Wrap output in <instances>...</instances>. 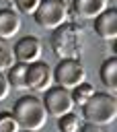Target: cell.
Wrapping results in <instances>:
<instances>
[{"label": "cell", "mask_w": 117, "mask_h": 132, "mask_svg": "<svg viewBox=\"0 0 117 132\" xmlns=\"http://www.w3.org/2000/svg\"><path fill=\"white\" fill-rule=\"evenodd\" d=\"M23 27L21 14L14 8H0V39H12Z\"/></svg>", "instance_id": "30bf717a"}, {"label": "cell", "mask_w": 117, "mask_h": 132, "mask_svg": "<svg viewBox=\"0 0 117 132\" xmlns=\"http://www.w3.org/2000/svg\"><path fill=\"white\" fill-rule=\"evenodd\" d=\"M49 87H53V72L51 66L45 62H33L27 70V89L35 93H45Z\"/></svg>", "instance_id": "ba28073f"}, {"label": "cell", "mask_w": 117, "mask_h": 132, "mask_svg": "<svg viewBox=\"0 0 117 132\" xmlns=\"http://www.w3.org/2000/svg\"><path fill=\"white\" fill-rule=\"evenodd\" d=\"M18 132H31V130H18Z\"/></svg>", "instance_id": "7402d4cb"}, {"label": "cell", "mask_w": 117, "mask_h": 132, "mask_svg": "<svg viewBox=\"0 0 117 132\" xmlns=\"http://www.w3.org/2000/svg\"><path fill=\"white\" fill-rule=\"evenodd\" d=\"M27 70H29V64H21V62H14L6 70V80L10 89H16V91L27 89Z\"/></svg>", "instance_id": "4fadbf2b"}, {"label": "cell", "mask_w": 117, "mask_h": 132, "mask_svg": "<svg viewBox=\"0 0 117 132\" xmlns=\"http://www.w3.org/2000/svg\"><path fill=\"white\" fill-rule=\"evenodd\" d=\"M35 23L47 31H55L64 23H68V4L66 0H41L35 14Z\"/></svg>", "instance_id": "277c9868"}, {"label": "cell", "mask_w": 117, "mask_h": 132, "mask_svg": "<svg viewBox=\"0 0 117 132\" xmlns=\"http://www.w3.org/2000/svg\"><path fill=\"white\" fill-rule=\"evenodd\" d=\"M43 107L47 111V116H53V118H60V116H66L74 109V101H72V93L64 87H49L43 95Z\"/></svg>", "instance_id": "8992f818"}, {"label": "cell", "mask_w": 117, "mask_h": 132, "mask_svg": "<svg viewBox=\"0 0 117 132\" xmlns=\"http://www.w3.org/2000/svg\"><path fill=\"white\" fill-rule=\"evenodd\" d=\"M94 21V33L105 39V41H115L117 37V8L109 6L107 10H103Z\"/></svg>", "instance_id": "9c48e42d"}, {"label": "cell", "mask_w": 117, "mask_h": 132, "mask_svg": "<svg viewBox=\"0 0 117 132\" xmlns=\"http://www.w3.org/2000/svg\"><path fill=\"white\" fill-rule=\"evenodd\" d=\"M12 116L21 130L39 132L47 122V111L43 107V101L35 95H23L12 105Z\"/></svg>", "instance_id": "6da1fadb"}, {"label": "cell", "mask_w": 117, "mask_h": 132, "mask_svg": "<svg viewBox=\"0 0 117 132\" xmlns=\"http://www.w3.org/2000/svg\"><path fill=\"white\" fill-rule=\"evenodd\" d=\"M12 64H14V54H12V47L8 45V41H6V39H0V72L8 70Z\"/></svg>", "instance_id": "2e32d148"}, {"label": "cell", "mask_w": 117, "mask_h": 132, "mask_svg": "<svg viewBox=\"0 0 117 132\" xmlns=\"http://www.w3.org/2000/svg\"><path fill=\"white\" fill-rule=\"evenodd\" d=\"M107 2H109V4H113V2H117V0H107Z\"/></svg>", "instance_id": "44dd1931"}, {"label": "cell", "mask_w": 117, "mask_h": 132, "mask_svg": "<svg viewBox=\"0 0 117 132\" xmlns=\"http://www.w3.org/2000/svg\"><path fill=\"white\" fill-rule=\"evenodd\" d=\"M12 54H14V62L33 64V62H39L41 60V56H43V43H41L39 37L27 35V37H21L14 43Z\"/></svg>", "instance_id": "52a82bcc"}, {"label": "cell", "mask_w": 117, "mask_h": 132, "mask_svg": "<svg viewBox=\"0 0 117 132\" xmlns=\"http://www.w3.org/2000/svg\"><path fill=\"white\" fill-rule=\"evenodd\" d=\"M18 124L14 120V116L10 111H2L0 113V132H18Z\"/></svg>", "instance_id": "e0dca14e"}, {"label": "cell", "mask_w": 117, "mask_h": 132, "mask_svg": "<svg viewBox=\"0 0 117 132\" xmlns=\"http://www.w3.org/2000/svg\"><path fill=\"white\" fill-rule=\"evenodd\" d=\"M99 76H101V82L109 89V93H115V91H117V58H115V56L107 58V60L101 64Z\"/></svg>", "instance_id": "7c38bea8"}, {"label": "cell", "mask_w": 117, "mask_h": 132, "mask_svg": "<svg viewBox=\"0 0 117 132\" xmlns=\"http://www.w3.org/2000/svg\"><path fill=\"white\" fill-rule=\"evenodd\" d=\"M107 8H109L107 0H72V10L80 19H96Z\"/></svg>", "instance_id": "8fae6325"}, {"label": "cell", "mask_w": 117, "mask_h": 132, "mask_svg": "<svg viewBox=\"0 0 117 132\" xmlns=\"http://www.w3.org/2000/svg\"><path fill=\"white\" fill-rule=\"evenodd\" d=\"M78 132H103V126H96V124H90V122H84L80 124Z\"/></svg>", "instance_id": "ffe728a7"}, {"label": "cell", "mask_w": 117, "mask_h": 132, "mask_svg": "<svg viewBox=\"0 0 117 132\" xmlns=\"http://www.w3.org/2000/svg\"><path fill=\"white\" fill-rule=\"evenodd\" d=\"M8 95H10V85L6 80V74L0 72V101H4Z\"/></svg>", "instance_id": "d6986e66"}, {"label": "cell", "mask_w": 117, "mask_h": 132, "mask_svg": "<svg viewBox=\"0 0 117 132\" xmlns=\"http://www.w3.org/2000/svg\"><path fill=\"white\" fill-rule=\"evenodd\" d=\"M70 93H72V101H74V105H80V107H82V105L96 93V89H94V85H90V82L84 80V82H80L78 87H74Z\"/></svg>", "instance_id": "5bb4252c"}, {"label": "cell", "mask_w": 117, "mask_h": 132, "mask_svg": "<svg viewBox=\"0 0 117 132\" xmlns=\"http://www.w3.org/2000/svg\"><path fill=\"white\" fill-rule=\"evenodd\" d=\"M51 47L55 52V56L60 60L64 58H78L82 47H84V39H82V31L78 25L72 23H64L62 27H57L51 35Z\"/></svg>", "instance_id": "3957f363"}, {"label": "cell", "mask_w": 117, "mask_h": 132, "mask_svg": "<svg viewBox=\"0 0 117 132\" xmlns=\"http://www.w3.org/2000/svg\"><path fill=\"white\" fill-rule=\"evenodd\" d=\"M41 0H14V6H16V12L18 14H27V16H33L37 6H39Z\"/></svg>", "instance_id": "ac0fdd59"}, {"label": "cell", "mask_w": 117, "mask_h": 132, "mask_svg": "<svg viewBox=\"0 0 117 132\" xmlns=\"http://www.w3.org/2000/svg\"><path fill=\"white\" fill-rule=\"evenodd\" d=\"M84 80H86V68L80 62V58H64L53 68V82L68 91H72Z\"/></svg>", "instance_id": "5b68a950"}, {"label": "cell", "mask_w": 117, "mask_h": 132, "mask_svg": "<svg viewBox=\"0 0 117 132\" xmlns=\"http://www.w3.org/2000/svg\"><path fill=\"white\" fill-rule=\"evenodd\" d=\"M82 116L86 122L96 126H109L117 118V99L113 93H94L84 105Z\"/></svg>", "instance_id": "7a4b0ae2"}, {"label": "cell", "mask_w": 117, "mask_h": 132, "mask_svg": "<svg viewBox=\"0 0 117 132\" xmlns=\"http://www.w3.org/2000/svg\"><path fill=\"white\" fill-rule=\"evenodd\" d=\"M80 124H82V118H80L78 113H74V111L57 118V128H60V132H78Z\"/></svg>", "instance_id": "9a60e30c"}]
</instances>
